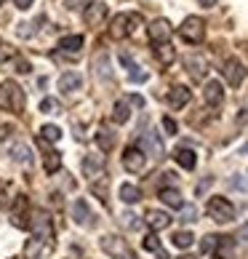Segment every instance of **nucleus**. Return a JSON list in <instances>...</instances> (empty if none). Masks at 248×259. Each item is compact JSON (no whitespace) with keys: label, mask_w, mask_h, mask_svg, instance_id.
<instances>
[{"label":"nucleus","mask_w":248,"mask_h":259,"mask_svg":"<svg viewBox=\"0 0 248 259\" xmlns=\"http://www.w3.org/2000/svg\"><path fill=\"white\" fill-rule=\"evenodd\" d=\"M0 107L14 112V115L24 112V94H22V89H19L14 80H6L3 85H0Z\"/></svg>","instance_id":"1"},{"label":"nucleus","mask_w":248,"mask_h":259,"mask_svg":"<svg viewBox=\"0 0 248 259\" xmlns=\"http://www.w3.org/2000/svg\"><path fill=\"white\" fill-rule=\"evenodd\" d=\"M206 211H208V217H211L214 222H219V225L235 222V214H237L235 206H232L227 198H222V195H211V198H208Z\"/></svg>","instance_id":"2"},{"label":"nucleus","mask_w":248,"mask_h":259,"mask_svg":"<svg viewBox=\"0 0 248 259\" xmlns=\"http://www.w3.org/2000/svg\"><path fill=\"white\" fill-rule=\"evenodd\" d=\"M139 24H141L139 14H118L110 22V37H112V40H123V37L133 35V30H136Z\"/></svg>","instance_id":"3"},{"label":"nucleus","mask_w":248,"mask_h":259,"mask_svg":"<svg viewBox=\"0 0 248 259\" xmlns=\"http://www.w3.org/2000/svg\"><path fill=\"white\" fill-rule=\"evenodd\" d=\"M99 246H102V251L107 254V256H115V259H139L136 254L131 251L128 241H123L120 235H104Z\"/></svg>","instance_id":"4"},{"label":"nucleus","mask_w":248,"mask_h":259,"mask_svg":"<svg viewBox=\"0 0 248 259\" xmlns=\"http://www.w3.org/2000/svg\"><path fill=\"white\" fill-rule=\"evenodd\" d=\"M179 35H182L184 43H192V46L203 43V37H206V22L200 16H187L184 22H182V27H179Z\"/></svg>","instance_id":"5"},{"label":"nucleus","mask_w":248,"mask_h":259,"mask_svg":"<svg viewBox=\"0 0 248 259\" xmlns=\"http://www.w3.org/2000/svg\"><path fill=\"white\" fill-rule=\"evenodd\" d=\"M139 150L144 152V155H152V160H163V158H166V145H163V139H160V134L152 131V128L141 134Z\"/></svg>","instance_id":"6"},{"label":"nucleus","mask_w":248,"mask_h":259,"mask_svg":"<svg viewBox=\"0 0 248 259\" xmlns=\"http://www.w3.org/2000/svg\"><path fill=\"white\" fill-rule=\"evenodd\" d=\"M54 251V238H37L32 235L24 246V256L27 259H45Z\"/></svg>","instance_id":"7"},{"label":"nucleus","mask_w":248,"mask_h":259,"mask_svg":"<svg viewBox=\"0 0 248 259\" xmlns=\"http://www.w3.org/2000/svg\"><path fill=\"white\" fill-rule=\"evenodd\" d=\"M171 32H174V27H171L168 19H155V22H152V24L147 27L150 43H155V46L168 43V40H171Z\"/></svg>","instance_id":"8"},{"label":"nucleus","mask_w":248,"mask_h":259,"mask_svg":"<svg viewBox=\"0 0 248 259\" xmlns=\"http://www.w3.org/2000/svg\"><path fill=\"white\" fill-rule=\"evenodd\" d=\"M222 75H224V80L230 83L232 89H237V85L243 83V78H245V67H243L240 59H227L224 67H222Z\"/></svg>","instance_id":"9"},{"label":"nucleus","mask_w":248,"mask_h":259,"mask_svg":"<svg viewBox=\"0 0 248 259\" xmlns=\"http://www.w3.org/2000/svg\"><path fill=\"white\" fill-rule=\"evenodd\" d=\"M144 163H147V155L139 147H126V152H123V168L131 171V174H139V171H144Z\"/></svg>","instance_id":"10"},{"label":"nucleus","mask_w":248,"mask_h":259,"mask_svg":"<svg viewBox=\"0 0 248 259\" xmlns=\"http://www.w3.org/2000/svg\"><path fill=\"white\" fill-rule=\"evenodd\" d=\"M37 147L43 150V168L48 171V174H56V171L62 168V155H59V152H56L45 139H40V137H37Z\"/></svg>","instance_id":"11"},{"label":"nucleus","mask_w":248,"mask_h":259,"mask_svg":"<svg viewBox=\"0 0 248 259\" xmlns=\"http://www.w3.org/2000/svg\"><path fill=\"white\" fill-rule=\"evenodd\" d=\"M184 67H187L189 78H192L195 83L206 80V75H208V62H206V56H200V54L187 56V59H184Z\"/></svg>","instance_id":"12"},{"label":"nucleus","mask_w":248,"mask_h":259,"mask_svg":"<svg viewBox=\"0 0 248 259\" xmlns=\"http://www.w3.org/2000/svg\"><path fill=\"white\" fill-rule=\"evenodd\" d=\"M189 99H192V91L184 89V85H174V89L168 91V97H166V102L171 104V110H182Z\"/></svg>","instance_id":"13"},{"label":"nucleus","mask_w":248,"mask_h":259,"mask_svg":"<svg viewBox=\"0 0 248 259\" xmlns=\"http://www.w3.org/2000/svg\"><path fill=\"white\" fill-rule=\"evenodd\" d=\"M203 99H206L208 107H219V104L224 102L222 83H219V80H208V83H206V91H203Z\"/></svg>","instance_id":"14"},{"label":"nucleus","mask_w":248,"mask_h":259,"mask_svg":"<svg viewBox=\"0 0 248 259\" xmlns=\"http://www.w3.org/2000/svg\"><path fill=\"white\" fill-rule=\"evenodd\" d=\"M144 219H147L152 233H160V230H166L171 225V214H166V211H160V208H150Z\"/></svg>","instance_id":"15"},{"label":"nucleus","mask_w":248,"mask_h":259,"mask_svg":"<svg viewBox=\"0 0 248 259\" xmlns=\"http://www.w3.org/2000/svg\"><path fill=\"white\" fill-rule=\"evenodd\" d=\"M72 217H75V222H78V225H88V227L96 225V217H93V211L88 208V203H85V200H75Z\"/></svg>","instance_id":"16"},{"label":"nucleus","mask_w":248,"mask_h":259,"mask_svg":"<svg viewBox=\"0 0 248 259\" xmlns=\"http://www.w3.org/2000/svg\"><path fill=\"white\" fill-rule=\"evenodd\" d=\"M211 254L216 259H235V238H230V235L216 238V246H214Z\"/></svg>","instance_id":"17"},{"label":"nucleus","mask_w":248,"mask_h":259,"mask_svg":"<svg viewBox=\"0 0 248 259\" xmlns=\"http://www.w3.org/2000/svg\"><path fill=\"white\" fill-rule=\"evenodd\" d=\"M107 19V6L104 3H88L85 6V24L88 27H99Z\"/></svg>","instance_id":"18"},{"label":"nucleus","mask_w":248,"mask_h":259,"mask_svg":"<svg viewBox=\"0 0 248 259\" xmlns=\"http://www.w3.org/2000/svg\"><path fill=\"white\" fill-rule=\"evenodd\" d=\"M83 166V174L88 177V179H93V177H99V174H104V155H85V160L80 163Z\"/></svg>","instance_id":"19"},{"label":"nucleus","mask_w":248,"mask_h":259,"mask_svg":"<svg viewBox=\"0 0 248 259\" xmlns=\"http://www.w3.org/2000/svg\"><path fill=\"white\" fill-rule=\"evenodd\" d=\"M120 62H123V67H126L128 78H131L133 83H144V80H147V72L141 70V67H139L136 62H133V59H131L128 54H120Z\"/></svg>","instance_id":"20"},{"label":"nucleus","mask_w":248,"mask_h":259,"mask_svg":"<svg viewBox=\"0 0 248 259\" xmlns=\"http://www.w3.org/2000/svg\"><path fill=\"white\" fill-rule=\"evenodd\" d=\"M93 72H96V78L99 80H110L112 78V67H110V56L99 51L96 54V59H93Z\"/></svg>","instance_id":"21"},{"label":"nucleus","mask_w":248,"mask_h":259,"mask_svg":"<svg viewBox=\"0 0 248 259\" xmlns=\"http://www.w3.org/2000/svg\"><path fill=\"white\" fill-rule=\"evenodd\" d=\"M80 85H83V75L80 72H64L62 78H59V91H64V94L78 91Z\"/></svg>","instance_id":"22"},{"label":"nucleus","mask_w":248,"mask_h":259,"mask_svg":"<svg viewBox=\"0 0 248 259\" xmlns=\"http://www.w3.org/2000/svg\"><path fill=\"white\" fill-rule=\"evenodd\" d=\"M174 160H176L182 168H187V171H192V168L197 166V155H195V150H189V147H179V150L174 152Z\"/></svg>","instance_id":"23"},{"label":"nucleus","mask_w":248,"mask_h":259,"mask_svg":"<svg viewBox=\"0 0 248 259\" xmlns=\"http://www.w3.org/2000/svg\"><path fill=\"white\" fill-rule=\"evenodd\" d=\"M107 190H110V177L99 174V177H93V179H91V193L96 195L102 203H107Z\"/></svg>","instance_id":"24"},{"label":"nucleus","mask_w":248,"mask_h":259,"mask_svg":"<svg viewBox=\"0 0 248 259\" xmlns=\"http://www.w3.org/2000/svg\"><path fill=\"white\" fill-rule=\"evenodd\" d=\"M155 59L163 64V67H171V64H174V59H176L174 46H171V43H160V46H155Z\"/></svg>","instance_id":"25"},{"label":"nucleus","mask_w":248,"mask_h":259,"mask_svg":"<svg viewBox=\"0 0 248 259\" xmlns=\"http://www.w3.org/2000/svg\"><path fill=\"white\" fill-rule=\"evenodd\" d=\"M83 35H67V37H62V43H59V49L62 51H67V54H72V56H78L80 54V49H83Z\"/></svg>","instance_id":"26"},{"label":"nucleus","mask_w":248,"mask_h":259,"mask_svg":"<svg viewBox=\"0 0 248 259\" xmlns=\"http://www.w3.org/2000/svg\"><path fill=\"white\" fill-rule=\"evenodd\" d=\"M160 200H163L166 206H171V208H182V206H184L182 193H179V190H174V187H163V190H160Z\"/></svg>","instance_id":"27"},{"label":"nucleus","mask_w":248,"mask_h":259,"mask_svg":"<svg viewBox=\"0 0 248 259\" xmlns=\"http://www.w3.org/2000/svg\"><path fill=\"white\" fill-rule=\"evenodd\" d=\"M11 158L16 163H22V166H32V152H30V147H27L24 142H19V145L11 147Z\"/></svg>","instance_id":"28"},{"label":"nucleus","mask_w":248,"mask_h":259,"mask_svg":"<svg viewBox=\"0 0 248 259\" xmlns=\"http://www.w3.org/2000/svg\"><path fill=\"white\" fill-rule=\"evenodd\" d=\"M128 118H131V104L126 102V99H120V102H115V107H112V123H128Z\"/></svg>","instance_id":"29"},{"label":"nucleus","mask_w":248,"mask_h":259,"mask_svg":"<svg viewBox=\"0 0 248 259\" xmlns=\"http://www.w3.org/2000/svg\"><path fill=\"white\" fill-rule=\"evenodd\" d=\"M96 145H99L102 152H110L112 147H115V134H112L107 126H102L99 134H96Z\"/></svg>","instance_id":"30"},{"label":"nucleus","mask_w":248,"mask_h":259,"mask_svg":"<svg viewBox=\"0 0 248 259\" xmlns=\"http://www.w3.org/2000/svg\"><path fill=\"white\" fill-rule=\"evenodd\" d=\"M120 200H123V203H139V200H141V190L136 185H128V182H126V185L120 187Z\"/></svg>","instance_id":"31"},{"label":"nucleus","mask_w":248,"mask_h":259,"mask_svg":"<svg viewBox=\"0 0 248 259\" xmlns=\"http://www.w3.org/2000/svg\"><path fill=\"white\" fill-rule=\"evenodd\" d=\"M40 139H45L48 145H54V142H59L62 139V128L59 126H54V123H48V126H43L40 128V134H37Z\"/></svg>","instance_id":"32"},{"label":"nucleus","mask_w":248,"mask_h":259,"mask_svg":"<svg viewBox=\"0 0 248 259\" xmlns=\"http://www.w3.org/2000/svg\"><path fill=\"white\" fill-rule=\"evenodd\" d=\"M141 246H144L150 254H158V259H168V254L163 251V248H160V241H158V238L152 235V233H150V235L144 238V243H141Z\"/></svg>","instance_id":"33"},{"label":"nucleus","mask_w":248,"mask_h":259,"mask_svg":"<svg viewBox=\"0 0 248 259\" xmlns=\"http://www.w3.org/2000/svg\"><path fill=\"white\" fill-rule=\"evenodd\" d=\"M192 233H187V230H182V233H174V238H171V243H174L176 248H189L192 246Z\"/></svg>","instance_id":"34"},{"label":"nucleus","mask_w":248,"mask_h":259,"mask_svg":"<svg viewBox=\"0 0 248 259\" xmlns=\"http://www.w3.org/2000/svg\"><path fill=\"white\" fill-rule=\"evenodd\" d=\"M40 112H45V115H59V112H62V107H59V102H56V99L45 97V99L40 102Z\"/></svg>","instance_id":"35"},{"label":"nucleus","mask_w":248,"mask_h":259,"mask_svg":"<svg viewBox=\"0 0 248 259\" xmlns=\"http://www.w3.org/2000/svg\"><path fill=\"white\" fill-rule=\"evenodd\" d=\"M195 219H197V208H195L192 203H184V206H182V217H179V222L189 225V222H195Z\"/></svg>","instance_id":"36"},{"label":"nucleus","mask_w":248,"mask_h":259,"mask_svg":"<svg viewBox=\"0 0 248 259\" xmlns=\"http://www.w3.org/2000/svg\"><path fill=\"white\" fill-rule=\"evenodd\" d=\"M214 246H216V235H206L203 241H200V251H203V254H211Z\"/></svg>","instance_id":"37"},{"label":"nucleus","mask_w":248,"mask_h":259,"mask_svg":"<svg viewBox=\"0 0 248 259\" xmlns=\"http://www.w3.org/2000/svg\"><path fill=\"white\" fill-rule=\"evenodd\" d=\"M88 3H91V0H64V6L70 8V11H83Z\"/></svg>","instance_id":"38"},{"label":"nucleus","mask_w":248,"mask_h":259,"mask_svg":"<svg viewBox=\"0 0 248 259\" xmlns=\"http://www.w3.org/2000/svg\"><path fill=\"white\" fill-rule=\"evenodd\" d=\"M123 225H126L128 230H139V217H133V214H123Z\"/></svg>","instance_id":"39"},{"label":"nucleus","mask_w":248,"mask_h":259,"mask_svg":"<svg viewBox=\"0 0 248 259\" xmlns=\"http://www.w3.org/2000/svg\"><path fill=\"white\" fill-rule=\"evenodd\" d=\"M16 72L19 75H30L32 72V64L27 62V59H16Z\"/></svg>","instance_id":"40"},{"label":"nucleus","mask_w":248,"mask_h":259,"mask_svg":"<svg viewBox=\"0 0 248 259\" xmlns=\"http://www.w3.org/2000/svg\"><path fill=\"white\" fill-rule=\"evenodd\" d=\"M163 128H166V131L171 134V137H174V134L179 131V123H176L174 118H163Z\"/></svg>","instance_id":"41"},{"label":"nucleus","mask_w":248,"mask_h":259,"mask_svg":"<svg viewBox=\"0 0 248 259\" xmlns=\"http://www.w3.org/2000/svg\"><path fill=\"white\" fill-rule=\"evenodd\" d=\"M14 54H16V51L11 49V46H0V64H3V62H8Z\"/></svg>","instance_id":"42"},{"label":"nucleus","mask_w":248,"mask_h":259,"mask_svg":"<svg viewBox=\"0 0 248 259\" xmlns=\"http://www.w3.org/2000/svg\"><path fill=\"white\" fill-rule=\"evenodd\" d=\"M30 27H32L30 22L19 24V27H16V35H19V37H30V35H32V30H30Z\"/></svg>","instance_id":"43"},{"label":"nucleus","mask_w":248,"mask_h":259,"mask_svg":"<svg viewBox=\"0 0 248 259\" xmlns=\"http://www.w3.org/2000/svg\"><path fill=\"white\" fill-rule=\"evenodd\" d=\"M230 185H232V187H237L240 193H245V177H243V174H237L235 179H230Z\"/></svg>","instance_id":"44"},{"label":"nucleus","mask_w":248,"mask_h":259,"mask_svg":"<svg viewBox=\"0 0 248 259\" xmlns=\"http://www.w3.org/2000/svg\"><path fill=\"white\" fill-rule=\"evenodd\" d=\"M211 182H214V177H206V179L197 185V190H195V193H197V195H206V190L211 187Z\"/></svg>","instance_id":"45"},{"label":"nucleus","mask_w":248,"mask_h":259,"mask_svg":"<svg viewBox=\"0 0 248 259\" xmlns=\"http://www.w3.org/2000/svg\"><path fill=\"white\" fill-rule=\"evenodd\" d=\"M128 104H133V107H144V97H139V94H133V97L126 99Z\"/></svg>","instance_id":"46"},{"label":"nucleus","mask_w":248,"mask_h":259,"mask_svg":"<svg viewBox=\"0 0 248 259\" xmlns=\"http://www.w3.org/2000/svg\"><path fill=\"white\" fill-rule=\"evenodd\" d=\"M35 0H14V6L19 8V11H27V8H32Z\"/></svg>","instance_id":"47"},{"label":"nucleus","mask_w":248,"mask_h":259,"mask_svg":"<svg viewBox=\"0 0 248 259\" xmlns=\"http://www.w3.org/2000/svg\"><path fill=\"white\" fill-rule=\"evenodd\" d=\"M200 6H203V8H214L216 0H200Z\"/></svg>","instance_id":"48"},{"label":"nucleus","mask_w":248,"mask_h":259,"mask_svg":"<svg viewBox=\"0 0 248 259\" xmlns=\"http://www.w3.org/2000/svg\"><path fill=\"white\" fill-rule=\"evenodd\" d=\"M8 131H11V126H3V128H0V139H6Z\"/></svg>","instance_id":"49"},{"label":"nucleus","mask_w":248,"mask_h":259,"mask_svg":"<svg viewBox=\"0 0 248 259\" xmlns=\"http://www.w3.org/2000/svg\"><path fill=\"white\" fill-rule=\"evenodd\" d=\"M179 259H195V256H189V254H182V256H179Z\"/></svg>","instance_id":"50"},{"label":"nucleus","mask_w":248,"mask_h":259,"mask_svg":"<svg viewBox=\"0 0 248 259\" xmlns=\"http://www.w3.org/2000/svg\"><path fill=\"white\" fill-rule=\"evenodd\" d=\"M0 6H3V0H0Z\"/></svg>","instance_id":"51"}]
</instances>
